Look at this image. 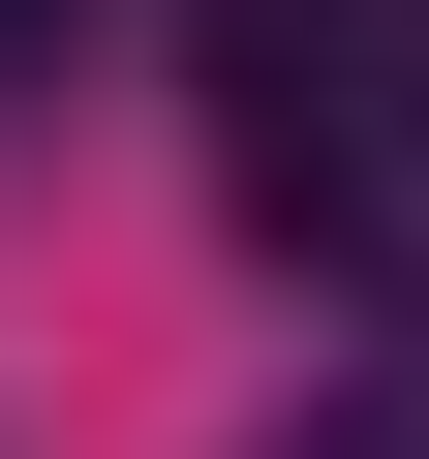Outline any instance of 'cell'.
Segmentation results:
<instances>
[{
    "label": "cell",
    "mask_w": 429,
    "mask_h": 459,
    "mask_svg": "<svg viewBox=\"0 0 429 459\" xmlns=\"http://www.w3.org/2000/svg\"><path fill=\"white\" fill-rule=\"evenodd\" d=\"M307 459H429V398H368V429H307Z\"/></svg>",
    "instance_id": "obj_1"
}]
</instances>
